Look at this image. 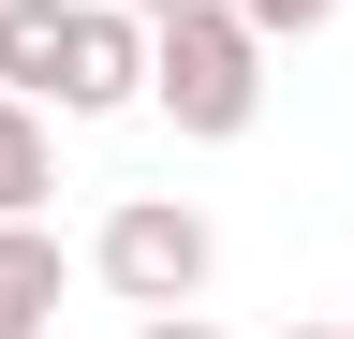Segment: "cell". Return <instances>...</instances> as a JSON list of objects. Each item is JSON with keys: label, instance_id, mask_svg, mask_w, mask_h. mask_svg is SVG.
Returning <instances> with one entry per match:
<instances>
[{"label": "cell", "instance_id": "cell-5", "mask_svg": "<svg viewBox=\"0 0 354 339\" xmlns=\"http://www.w3.org/2000/svg\"><path fill=\"white\" fill-rule=\"evenodd\" d=\"M59 59H74V0H0V89L59 118Z\"/></svg>", "mask_w": 354, "mask_h": 339}, {"label": "cell", "instance_id": "cell-6", "mask_svg": "<svg viewBox=\"0 0 354 339\" xmlns=\"http://www.w3.org/2000/svg\"><path fill=\"white\" fill-rule=\"evenodd\" d=\"M44 192H59V133L30 89H0V222H44Z\"/></svg>", "mask_w": 354, "mask_h": 339}, {"label": "cell", "instance_id": "cell-10", "mask_svg": "<svg viewBox=\"0 0 354 339\" xmlns=\"http://www.w3.org/2000/svg\"><path fill=\"white\" fill-rule=\"evenodd\" d=\"M118 15H177V0H118Z\"/></svg>", "mask_w": 354, "mask_h": 339}, {"label": "cell", "instance_id": "cell-3", "mask_svg": "<svg viewBox=\"0 0 354 339\" xmlns=\"http://www.w3.org/2000/svg\"><path fill=\"white\" fill-rule=\"evenodd\" d=\"M118 104H148V15H118V0H74L59 118H118Z\"/></svg>", "mask_w": 354, "mask_h": 339}, {"label": "cell", "instance_id": "cell-8", "mask_svg": "<svg viewBox=\"0 0 354 339\" xmlns=\"http://www.w3.org/2000/svg\"><path fill=\"white\" fill-rule=\"evenodd\" d=\"M133 339H221L207 310H133Z\"/></svg>", "mask_w": 354, "mask_h": 339}, {"label": "cell", "instance_id": "cell-1", "mask_svg": "<svg viewBox=\"0 0 354 339\" xmlns=\"http://www.w3.org/2000/svg\"><path fill=\"white\" fill-rule=\"evenodd\" d=\"M148 104H162L192 148H236L251 118H266V30L236 15V0H177V15H148Z\"/></svg>", "mask_w": 354, "mask_h": 339}, {"label": "cell", "instance_id": "cell-4", "mask_svg": "<svg viewBox=\"0 0 354 339\" xmlns=\"http://www.w3.org/2000/svg\"><path fill=\"white\" fill-rule=\"evenodd\" d=\"M59 295H74V251L44 236V222H0V339H44Z\"/></svg>", "mask_w": 354, "mask_h": 339}, {"label": "cell", "instance_id": "cell-7", "mask_svg": "<svg viewBox=\"0 0 354 339\" xmlns=\"http://www.w3.org/2000/svg\"><path fill=\"white\" fill-rule=\"evenodd\" d=\"M236 15L266 30V45H295V30H325V15H339V0H236Z\"/></svg>", "mask_w": 354, "mask_h": 339}, {"label": "cell", "instance_id": "cell-2", "mask_svg": "<svg viewBox=\"0 0 354 339\" xmlns=\"http://www.w3.org/2000/svg\"><path fill=\"white\" fill-rule=\"evenodd\" d=\"M207 266H221V222H207L192 192H118L104 236H88V280H104L118 310H192Z\"/></svg>", "mask_w": 354, "mask_h": 339}, {"label": "cell", "instance_id": "cell-9", "mask_svg": "<svg viewBox=\"0 0 354 339\" xmlns=\"http://www.w3.org/2000/svg\"><path fill=\"white\" fill-rule=\"evenodd\" d=\"M281 339H354V325H281Z\"/></svg>", "mask_w": 354, "mask_h": 339}]
</instances>
